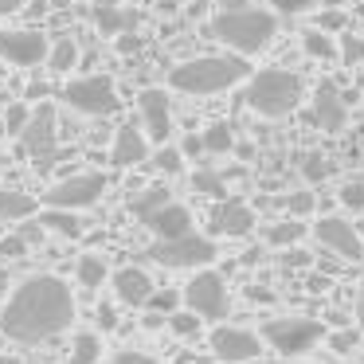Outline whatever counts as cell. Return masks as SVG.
Segmentation results:
<instances>
[{
  "instance_id": "cell-1",
  "label": "cell",
  "mask_w": 364,
  "mask_h": 364,
  "mask_svg": "<svg viewBox=\"0 0 364 364\" xmlns=\"http://www.w3.org/2000/svg\"><path fill=\"white\" fill-rule=\"evenodd\" d=\"M75 321V298L55 274H36L16 286L12 301L0 314V333L16 345H48Z\"/></svg>"
},
{
  "instance_id": "cell-2",
  "label": "cell",
  "mask_w": 364,
  "mask_h": 364,
  "mask_svg": "<svg viewBox=\"0 0 364 364\" xmlns=\"http://www.w3.org/2000/svg\"><path fill=\"white\" fill-rule=\"evenodd\" d=\"M251 75L243 55H196V59H184L168 71V87L181 90V95H223L231 90L235 82H243Z\"/></svg>"
},
{
  "instance_id": "cell-3",
  "label": "cell",
  "mask_w": 364,
  "mask_h": 364,
  "mask_svg": "<svg viewBox=\"0 0 364 364\" xmlns=\"http://www.w3.org/2000/svg\"><path fill=\"white\" fill-rule=\"evenodd\" d=\"M274 32H278V20L274 12L267 9H251V4H235V9H223L215 12L212 20V36L220 43H228L235 55H259L274 43Z\"/></svg>"
},
{
  "instance_id": "cell-4",
  "label": "cell",
  "mask_w": 364,
  "mask_h": 364,
  "mask_svg": "<svg viewBox=\"0 0 364 364\" xmlns=\"http://www.w3.org/2000/svg\"><path fill=\"white\" fill-rule=\"evenodd\" d=\"M243 102L251 106L259 118H286L298 110L301 102V79L282 67H262L259 75H247Z\"/></svg>"
},
{
  "instance_id": "cell-5",
  "label": "cell",
  "mask_w": 364,
  "mask_h": 364,
  "mask_svg": "<svg viewBox=\"0 0 364 364\" xmlns=\"http://www.w3.org/2000/svg\"><path fill=\"white\" fill-rule=\"evenodd\" d=\"M215 255H220V247L212 239L196 235V231L176 235V239H157L149 247V259L161 262V267H173V270H200L208 262H215Z\"/></svg>"
},
{
  "instance_id": "cell-6",
  "label": "cell",
  "mask_w": 364,
  "mask_h": 364,
  "mask_svg": "<svg viewBox=\"0 0 364 364\" xmlns=\"http://www.w3.org/2000/svg\"><path fill=\"white\" fill-rule=\"evenodd\" d=\"M325 337V325L314 317H274L262 325V341L282 356H301Z\"/></svg>"
},
{
  "instance_id": "cell-7",
  "label": "cell",
  "mask_w": 364,
  "mask_h": 364,
  "mask_svg": "<svg viewBox=\"0 0 364 364\" xmlns=\"http://www.w3.org/2000/svg\"><path fill=\"white\" fill-rule=\"evenodd\" d=\"M20 141H24V153L32 157L36 168H51L59 157V129H55V106L43 102L28 114L24 129H20Z\"/></svg>"
},
{
  "instance_id": "cell-8",
  "label": "cell",
  "mask_w": 364,
  "mask_h": 364,
  "mask_svg": "<svg viewBox=\"0 0 364 364\" xmlns=\"http://www.w3.org/2000/svg\"><path fill=\"white\" fill-rule=\"evenodd\" d=\"M63 102L79 114H90V118H106V114H114L122 106V98H118L114 79H106V75H87V79L67 82Z\"/></svg>"
},
{
  "instance_id": "cell-9",
  "label": "cell",
  "mask_w": 364,
  "mask_h": 364,
  "mask_svg": "<svg viewBox=\"0 0 364 364\" xmlns=\"http://www.w3.org/2000/svg\"><path fill=\"white\" fill-rule=\"evenodd\" d=\"M181 298H184V306H188V314L204 317V321H220L231 309L228 286H223V278L215 274V270H200V274L184 286Z\"/></svg>"
},
{
  "instance_id": "cell-10",
  "label": "cell",
  "mask_w": 364,
  "mask_h": 364,
  "mask_svg": "<svg viewBox=\"0 0 364 364\" xmlns=\"http://www.w3.org/2000/svg\"><path fill=\"white\" fill-rule=\"evenodd\" d=\"M102 192H106V176L102 173H79V176H67V181L55 184V188L43 192V204L75 212V208H90Z\"/></svg>"
},
{
  "instance_id": "cell-11",
  "label": "cell",
  "mask_w": 364,
  "mask_h": 364,
  "mask_svg": "<svg viewBox=\"0 0 364 364\" xmlns=\"http://www.w3.org/2000/svg\"><path fill=\"white\" fill-rule=\"evenodd\" d=\"M0 59L12 67H40L48 59V40L32 28H4L0 32Z\"/></svg>"
},
{
  "instance_id": "cell-12",
  "label": "cell",
  "mask_w": 364,
  "mask_h": 364,
  "mask_svg": "<svg viewBox=\"0 0 364 364\" xmlns=\"http://www.w3.org/2000/svg\"><path fill=\"white\" fill-rule=\"evenodd\" d=\"M314 235H317V243H321L325 251L341 255V259H360V255H364L360 231H356L345 215H321L317 228H314Z\"/></svg>"
},
{
  "instance_id": "cell-13",
  "label": "cell",
  "mask_w": 364,
  "mask_h": 364,
  "mask_svg": "<svg viewBox=\"0 0 364 364\" xmlns=\"http://www.w3.org/2000/svg\"><path fill=\"white\" fill-rule=\"evenodd\" d=\"M137 106H141V134L149 137V141H168V134H173V106H168V95L161 87H145L141 98H137Z\"/></svg>"
},
{
  "instance_id": "cell-14",
  "label": "cell",
  "mask_w": 364,
  "mask_h": 364,
  "mask_svg": "<svg viewBox=\"0 0 364 364\" xmlns=\"http://www.w3.org/2000/svg\"><path fill=\"white\" fill-rule=\"evenodd\" d=\"M212 353L215 360L223 364H243V360H255L259 356V337L251 329H239V325H220L212 333Z\"/></svg>"
},
{
  "instance_id": "cell-15",
  "label": "cell",
  "mask_w": 364,
  "mask_h": 364,
  "mask_svg": "<svg viewBox=\"0 0 364 364\" xmlns=\"http://www.w3.org/2000/svg\"><path fill=\"white\" fill-rule=\"evenodd\" d=\"M314 122L325 129V134H341L348 126V106L341 98V90L333 82H317L314 90Z\"/></svg>"
},
{
  "instance_id": "cell-16",
  "label": "cell",
  "mask_w": 364,
  "mask_h": 364,
  "mask_svg": "<svg viewBox=\"0 0 364 364\" xmlns=\"http://www.w3.org/2000/svg\"><path fill=\"white\" fill-rule=\"evenodd\" d=\"M110 161H114L118 168L145 165V161H149V137H145L141 129L134 126V122L118 126V134H114V149H110Z\"/></svg>"
},
{
  "instance_id": "cell-17",
  "label": "cell",
  "mask_w": 364,
  "mask_h": 364,
  "mask_svg": "<svg viewBox=\"0 0 364 364\" xmlns=\"http://www.w3.org/2000/svg\"><path fill=\"white\" fill-rule=\"evenodd\" d=\"M141 223H145V228H149L157 239H176V235H188V231H192V212H188L184 204H173V200H168V204L157 208V212L145 215Z\"/></svg>"
},
{
  "instance_id": "cell-18",
  "label": "cell",
  "mask_w": 364,
  "mask_h": 364,
  "mask_svg": "<svg viewBox=\"0 0 364 364\" xmlns=\"http://www.w3.org/2000/svg\"><path fill=\"white\" fill-rule=\"evenodd\" d=\"M212 228L220 231V235H228V239L247 235V231L255 228V212L243 204V200H223V204L215 208V215H212Z\"/></svg>"
},
{
  "instance_id": "cell-19",
  "label": "cell",
  "mask_w": 364,
  "mask_h": 364,
  "mask_svg": "<svg viewBox=\"0 0 364 364\" xmlns=\"http://www.w3.org/2000/svg\"><path fill=\"white\" fill-rule=\"evenodd\" d=\"M149 290H153V282H149V274H145L141 267H122L118 274H114V294H118V301L145 306Z\"/></svg>"
},
{
  "instance_id": "cell-20",
  "label": "cell",
  "mask_w": 364,
  "mask_h": 364,
  "mask_svg": "<svg viewBox=\"0 0 364 364\" xmlns=\"http://www.w3.org/2000/svg\"><path fill=\"white\" fill-rule=\"evenodd\" d=\"M40 212V200L20 188H0V223H20Z\"/></svg>"
},
{
  "instance_id": "cell-21",
  "label": "cell",
  "mask_w": 364,
  "mask_h": 364,
  "mask_svg": "<svg viewBox=\"0 0 364 364\" xmlns=\"http://www.w3.org/2000/svg\"><path fill=\"white\" fill-rule=\"evenodd\" d=\"M95 24H98L102 36H122V32H129V28L137 24V16L126 12L122 4H95Z\"/></svg>"
},
{
  "instance_id": "cell-22",
  "label": "cell",
  "mask_w": 364,
  "mask_h": 364,
  "mask_svg": "<svg viewBox=\"0 0 364 364\" xmlns=\"http://www.w3.org/2000/svg\"><path fill=\"white\" fill-rule=\"evenodd\" d=\"M40 231H55L63 239H79L82 220L75 212H67V208H48V212H40Z\"/></svg>"
},
{
  "instance_id": "cell-23",
  "label": "cell",
  "mask_w": 364,
  "mask_h": 364,
  "mask_svg": "<svg viewBox=\"0 0 364 364\" xmlns=\"http://www.w3.org/2000/svg\"><path fill=\"white\" fill-rule=\"evenodd\" d=\"M301 48H306V55H309V59H321V63H333V59H337V36L309 28V32H301Z\"/></svg>"
},
{
  "instance_id": "cell-24",
  "label": "cell",
  "mask_w": 364,
  "mask_h": 364,
  "mask_svg": "<svg viewBox=\"0 0 364 364\" xmlns=\"http://www.w3.org/2000/svg\"><path fill=\"white\" fill-rule=\"evenodd\" d=\"M48 71L51 75H71V67L79 63V43L75 40H59L55 48H48Z\"/></svg>"
},
{
  "instance_id": "cell-25",
  "label": "cell",
  "mask_w": 364,
  "mask_h": 364,
  "mask_svg": "<svg viewBox=\"0 0 364 364\" xmlns=\"http://www.w3.org/2000/svg\"><path fill=\"white\" fill-rule=\"evenodd\" d=\"M301 235H306V223H301V220H290V215L267 228V243H270V247H294Z\"/></svg>"
},
{
  "instance_id": "cell-26",
  "label": "cell",
  "mask_w": 364,
  "mask_h": 364,
  "mask_svg": "<svg viewBox=\"0 0 364 364\" xmlns=\"http://www.w3.org/2000/svg\"><path fill=\"white\" fill-rule=\"evenodd\" d=\"M98 356H102V341H98V333H75L71 364H98Z\"/></svg>"
},
{
  "instance_id": "cell-27",
  "label": "cell",
  "mask_w": 364,
  "mask_h": 364,
  "mask_svg": "<svg viewBox=\"0 0 364 364\" xmlns=\"http://www.w3.org/2000/svg\"><path fill=\"white\" fill-rule=\"evenodd\" d=\"M200 145H204V153H231V149H235V134H231V126L215 122V126H208V129H204Z\"/></svg>"
},
{
  "instance_id": "cell-28",
  "label": "cell",
  "mask_w": 364,
  "mask_h": 364,
  "mask_svg": "<svg viewBox=\"0 0 364 364\" xmlns=\"http://www.w3.org/2000/svg\"><path fill=\"white\" fill-rule=\"evenodd\" d=\"M106 278V259L102 255H82L79 259V282L87 286V290H98Z\"/></svg>"
},
{
  "instance_id": "cell-29",
  "label": "cell",
  "mask_w": 364,
  "mask_h": 364,
  "mask_svg": "<svg viewBox=\"0 0 364 364\" xmlns=\"http://www.w3.org/2000/svg\"><path fill=\"white\" fill-rule=\"evenodd\" d=\"M337 59L345 67H364V36H341V43H337Z\"/></svg>"
},
{
  "instance_id": "cell-30",
  "label": "cell",
  "mask_w": 364,
  "mask_h": 364,
  "mask_svg": "<svg viewBox=\"0 0 364 364\" xmlns=\"http://www.w3.org/2000/svg\"><path fill=\"white\" fill-rule=\"evenodd\" d=\"M337 200H341V208H348V212H364V176H348V181L341 184Z\"/></svg>"
},
{
  "instance_id": "cell-31",
  "label": "cell",
  "mask_w": 364,
  "mask_h": 364,
  "mask_svg": "<svg viewBox=\"0 0 364 364\" xmlns=\"http://www.w3.org/2000/svg\"><path fill=\"white\" fill-rule=\"evenodd\" d=\"M161 204H168V192L165 188H145V192H137V196H134V204H129V208H134L137 220H145V215L157 212Z\"/></svg>"
},
{
  "instance_id": "cell-32",
  "label": "cell",
  "mask_w": 364,
  "mask_h": 364,
  "mask_svg": "<svg viewBox=\"0 0 364 364\" xmlns=\"http://www.w3.org/2000/svg\"><path fill=\"white\" fill-rule=\"evenodd\" d=\"M145 306H149V314L168 317V314H176V306H181V294H176V290H149Z\"/></svg>"
},
{
  "instance_id": "cell-33",
  "label": "cell",
  "mask_w": 364,
  "mask_h": 364,
  "mask_svg": "<svg viewBox=\"0 0 364 364\" xmlns=\"http://www.w3.org/2000/svg\"><path fill=\"white\" fill-rule=\"evenodd\" d=\"M282 208L290 220H301V215H309L317 208V200H314V192H290V196H282Z\"/></svg>"
},
{
  "instance_id": "cell-34",
  "label": "cell",
  "mask_w": 364,
  "mask_h": 364,
  "mask_svg": "<svg viewBox=\"0 0 364 364\" xmlns=\"http://www.w3.org/2000/svg\"><path fill=\"white\" fill-rule=\"evenodd\" d=\"M153 165H157L165 176H176V173L184 168V153L176 149V145H161V149H157V157H153Z\"/></svg>"
},
{
  "instance_id": "cell-35",
  "label": "cell",
  "mask_w": 364,
  "mask_h": 364,
  "mask_svg": "<svg viewBox=\"0 0 364 364\" xmlns=\"http://www.w3.org/2000/svg\"><path fill=\"white\" fill-rule=\"evenodd\" d=\"M267 4L278 12V16H306V12L321 9L325 0H267Z\"/></svg>"
},
{
  "instance_id": "cell-36",
  "label": "cell",
  "mask_w": 364,
  "mask_h": 364,
  "mask_svg": "<svg viewBox=\"0 0 364 364\" xmlns=\"http://www.w3.org/2000/svg\"><path fill=\"white\" fill-rule=\"evenodd\" d=\"M192 188L204 192V196H228V181H223L220 173H208V168L192 176Z\"/></svg>"
},
{
  "instance_id": "cell-37",
  "label": "cell",
  "mask_w": 364,
  "mask_h": 364,
  "mask_svg": "<svg viewBox=\"0 0 364 364\" xmlns=\"http://www.w3.org/2000/svg\"><path fill=\"white\" fill-rule=\"evenodd\" d=\"M301 176H306L309 184H321L325 176H329V161H325L321 153H306V157H301Z\"/></svg>"
},
{
  "instance_id": "cell-38",
  "label": "cell",
  "mask_w": 364,
  "mask_h": 364,
  "mask_svg": "<svg viewBox=\"0 0 364 364\" xmlns=\"http://www.w3.org/2000/svg\"><path fill=\"white\" fill-rule=\"evenodd\" d=\"M168 325H173L176 337H196L200 333V317L196 314H168Z\"/></svg>"
},
{
  "instance_id": "cell-39",
  "label": "cell",
  "mask_w": 364,
  "mask_h": 364,
  "mask_svg": "<svg viewBox=\"0 0 364 364\" xmlns=\"http://www.w3.org/2000/svg\"><path fill=\"white\" fill-rule=\"evenodd\" d=\"M28 106L24 102H16V106H9V110H4V129H9V134H20V129H24V122H28Z\"/></svg>"
},
{
  "instance_id": "cell-40",
  "label": "cell",
  "mask_w": 364,
  "mask_h": 364,
  "mask_svg": "<svg viewBox=\"0 0 364 364\" xmlns=\"http://www.w3.org/2000/svg\"><path fill=\"white\" fill-rule=\"evenodd\" d=\"M28 251V239L24 235H4L0 239V259H20Z\"/></svg>"
},
{
  "instance_id": "cell-41",
  "label": "cell",
  "mask_w": 364,
  "mask_h": 364,
  "mask_svg": "<svg viewBox=\"0 0 364 364\" xmlns=\"http://www.w3.org/2000/svg\"><path fill=\"white\" fill-rule=\"evenodd\" d=\"M329 345L337 348V353H353V348H356V333L341 329V333H333V337H329Z\"/></svg>"
},
{
  "instance_id": "cell-42",
  "label": "cell",
  "mask_w": 364,
  "mask_h": 364,
  "mask_svg": "<svg viewBox=\"0 0 364 364\" xmlns=\"http://www.w3.org/2000/svg\"><path fill=\"white\" fill-rule=\"evenodd\" d=\"M337 28H345V16H341V12H321V16H317V32H337Z\"/></svg>"
},
{
  "instance_id": "cell-43",
  "label": "cell",
  "mask_w": 364,
  "mask_h": 364,
  "mask_svg": "<svg viewBox=\"0 0 364 364\" xmlns=\"http://www.w3.org/2000/svg\"><path fill=\"white\" fill-rule=\"evenodd\" d=\"M110 364H157V360H153V356H145V353H118Z\"/></svg>"
},
{
  "instance_id": "cell-44",
  "label": "cell",
  "mask_w": 364,
  "mask_h": 364,
  "mask_svg": "<svg viewBox=\"0 0 364 364\" xmlns=\"http://www.w3.org/2000/svg\"><path fill=\"white\" fill-rule=\"evenodd\" d=\"M98 325H102L106 333H110L114 325H118V314H114V306H98Z\"/></svg>"
},
{
  "instance_id": "cell-45",
  "label": "cell",
  "mask_w": 364,
  "mask_h": 364,
  "mask_svg": "<svg viewBox=\"0 0 364 364\" xmlns=\"http://www.w3.org/2000/svg\"><path fill=\"white\" fill-rule=\"evenodd\" d=\"M20 9H24V0H0V16H12Z\"/></svg>"
},
{
  "instance_id": "cell-46",
  "label": "cell",
  "mask_w": 364,
  "mask_h": 364,
  "mask_svg": "<svg viewBox=\"0 0 364 364\" xmlns=\"http://www.w3.org/2000/svg\"><path fill=\"white\" fill-rule=\"evenodd\" d=\"M306 262H309L306 251H290V255H286V267H306Z\"/></svg>"
},
{
  "instance_id": "cell-47",
  "label": "cell",
  "mask_w": 364,
  "mask_h": 364,
  "mask_svg": "<svg viewBox=\"0 0 364 364\" xmlns=\"http://www.w3.org/2000/svg\"><path fill=\"white\" fill-rule=\"evenodd\" d=\"M181 153H204V145H200V137H188V141H184V149Z\"/></svg>"
},
{
  "instance_id": "cell-48",
  "label": "cell",
  "mask_w": 364,
  "mask_h": 364,
  "mask_svg": "<svg viewBox=\"0 0 364 364\" xmlns=\"http://www.w3.org/2000/svg\"><path fill=\"white\" fill-rule=\"evenodd\" d=\"M4 294H9V270L0 267V298H4Z\"/></svg>"
},
{
  "instance_id": "cell-49",
  "label": "cell",
  "mask_w": 364,
  "mask_h": 364,
  "mask_svg": "<svg viewBox=\"0 0 364 364\" xmlns=\"http://www.w3.org/2000/svg\"><path fill=\"white\" fill-rule=\"evenodd\" d=\"M251 298H255V301H270V290H259V286H255Z\"/></svg>"
},
{
  "instance_id": "cell-50",
  "label": "cell",
  "mask_w": 364,
  "mask_h": 364,
  "mask_svg": "<svg viewBox=\"0 0 364 364\" xmlns=\"http://www.w3.org/2000/svg\"><path fill=\"white\" fill-rule=\"evenodd\" d=\"M356 314H360V325H364V286H360V298H356Z\"/></svg>"
},
{
  "instance_id": "cell-51",
  "label": "cell",
  "mask_w": 364,
  "mask_h": 364,
  "mask_svg": "<svg viewBox=\"0 0 364 364\" xmlns=\"http://www.w3.org/2000/svg\"><path fill=\"white\" fill-rule=\"evenodd\" d=\"M90 4H118V0H90Z\"/></svg>"
},
{
  "instance_id": "cell-52",
  "label": "cell",
  "mask_w": 364,
  "mask_h": 364,
  "mask_svg": "<svg viewBox=\"0 0 364 364\" xmlns=\"http://www.w3.org/2000/svg\"><path fill=\"white\" fill-rule=\"evenodd\" d=\"M360 90H364V67H360Z\"/></svg>"
},
{
  "instance_id": "cell-53",
  "label": "cell",
  "mask_w": 364,
  "mask_h": 364,
  "mask_svg": "<svg viewBox=\"0 0 364 364\" xmlns=\"http://www.w3.org/2000/svg\"><path fill=\"white\" fill-rule=\"evenodd\" d=\"M360 16H364V0H360Z\"/></svg>"
},
{
  "instance_id": "cell-54",
  "label": "cell",
  "mask_w": 364,
  "mask_h": 364,
  "mask_svg": "<svg viewBox=\"0 0 364 364\" xmlns=\"http://www.w3.org/2000/svg\"><path fill=\"white\" fill-rule=\"evenodd\" d=\"M0 364H9V360H4V356H0Z\"/></svg>"
}]
</instances>
